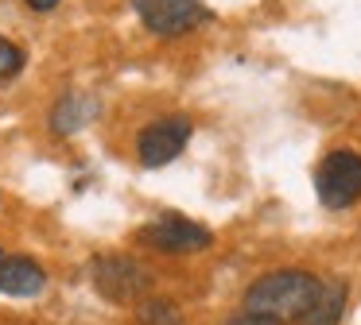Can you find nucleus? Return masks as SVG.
<instances>
[{
  "label": "nucleus",
  "instance_id": "f257e3e1",
  "mask_svg": "<svg viewBox=\"0 0 361 325\" xmlns=\"http://www.w3.org/2000/svg\"><path fill=\"white\" fill-rule=\"evenodd\" d=\"M319 294H322L319 275L299 271V267H280V271L260 275L257 283H249L241 306H245V314H257V317L283 325V321H299L319 302Z\"/></svg>",
  "mask_w": 361,
  "mask_h": 325
},
{
  "label": "nucleus",
  "instance_id": "f03ea898",
  "mask_svg": "<svg viewBox=\"0 0 361 325\" xmlns=\"http://www.w3.org/2000/svg\"><path fill=\"white\" fill-rule=\"evenodd\" d=\"M90 283H94V291L102 294L105 302L125 306V302H136L152 283H156V271H152L148 263L133 260V255L109 252V255H94V260H90Z\"/></svg>",
  "mask_w": 361,
  "mask_h": 325
},
{
  "label": "nucleus",
  "instance_id": "7ed1b4c3",
  "mask_svg": "<svg viewBox=\"0 0 361 325\" xmlns=\"http://www.w3.org/2000/svg\"><path fill=\"white\" fill-rule=\"evenodd\" d=\"M136 244L152 248V252H167V255H190V252H206L214 244V232L179 213H164L136 229Z\"/></svg>",
  "mask_w": 361,
  "mask_h": 325
},
{
  "label": "nucleus",
  "instance_id": "20e7f679",
  "mask_svg": "<svg viewBox=\"0 0 361 325\" xmlns=\"http://www.w3.org/2000/svg\"><path fill=\"white\" fill-rule=\"evenodd\" d=\"M314 193L326 209H350L361 198V155L357 151H330L314 170Z\"/></svg>",
  "mask_w": 361,
  "mask_h": 325
},
{
  "label": "nucleus",
  "instance_id": "39448f33",
  "mask_svg": "<svg viewBox=\"0 0 361 325\" xmlns=\"http://www.w3.org/2000/svg\"><path fill=\"white\" fill-rule=\"evenodd\" d=\"M190 120L187 116H164V120H152L136 132V159L140 167L156 170V167H167L183 155V147L190 144Z\"/></svg>",
  "mask_w": 361,
  "mask_h": 325
},
{
  "label": "nucleus",
  "instance_id": "423d86ee",
  "mask_svg": "<svg viewBox=\"0 0 361 325\" xmlns=\"http://www.w3.org/2000/svg\"><path fill=\"white\" fill-rule=\"evenodd\" d=\"M133 12L140 15V23L159 39L187 35L198 23L210 20L202 0H133Z\"/></svg>",
  "mask_w": 361,
  "mask_h": 325
},
{
  "label": "nucleus",
  "instance_id": "0eeeda50",
  "mask_svg": "<svg viewBox=\"0 0 361 325\" xmlns=\"http://www.w3.org/2000/svg\"><path fill=\"white\" fill-rule=\"evenodd\" d=\"M47 286V271L27 255H4L0 260V294L12 298H35Z\"/></svg>",
  "mask_w": 361,
  "mask_h": 325
},
{
  "label": "nucleus",
  "instance_id": "6e6552de",
  "mask_svg": "<svg viewBox=\"0 0 361 325\" xmlns=\"http://www.w3.org/2000/svg\"><path fill=\"white\" fill-rule=\"evenodd\" d=\"M94 116H97L94 97H86V93H66V97L51 108V128H55L59 136H74V132H82Z\"/></svg>",
  "mask_w": 361,
  "mask_h": 325
},
{
  "label": "nucleus",
  "instance_id": "1a4fd4ad",
  "mask_svg": "<svg viewBox=\"0 0 361 325\" xmlns=\"http://www.w3.org/2000/svg\"><path fill=\"white\" fill-rule=\"evenodd\" d=\"M345 298H350V291H345L342 279H322V294H319V302H314V306L307 310V314L299 317L295 325H342Z\"/></svg>",
  "mask_w": 361,
  "mask_h": 325
},
{
  "label": "nucleus",
  "instance_id": "9d476101",
  "mask_svg": "<svg viewBox=\"0 0 361 325\" xmlns=\"http://www.w3.org/2000/svg\"><path fill=\"white\" fill-rule=\"evenodd\" d=\"M136 317L140 325H183V314L171 298H144L136 306Z\"/></svg>",
  "mask_w": 361,
  "mask_h": 325
},
{
  "label": "nucleus",
  "instance_id": "9b49d317",
  "mask_svg": "<svg viewBox=\"0 0 361 325\" xmlns=\"http://www.w3.org/2000/svg\"><path fill=\"white\" fill-rule=\"evenodd\" d=\"M20 70H24V51L12 39L0 35V77H16Z\"/></svg>",
  "mask_w": 361,
  "mask_h": 325
},
{
  "label": "nucleus",
  "instance_id": "f8f14e48",
  "mask_svg": "<svg viewBox=\"0 0 361 325\" xmlns=\"http://www.w3.org/2000/svg\"><path fill=\"white\" fill-rule=\"evenodd\" d=\"M221 325H280V321H268V317H257V314H237V317H229V321H221Z\"/></svg>",
  "mask_w": 361,
  "mask_h": 325
},
{
  "label": "nucleus",
  "instance_id": "ddd939ff",
  "mask_svg": "<svg viewBox=\"0 0 361 325\" xmlns=\"http://www.w3.org/2000/svg\"><path fill=\"white\" fill-rule=\"evenodd\" d=\"M32 12H51V8H59V0H24Z\"/></svg>",
  "mask_w": 361,
  "mask_h": 325
}]
</instances>
